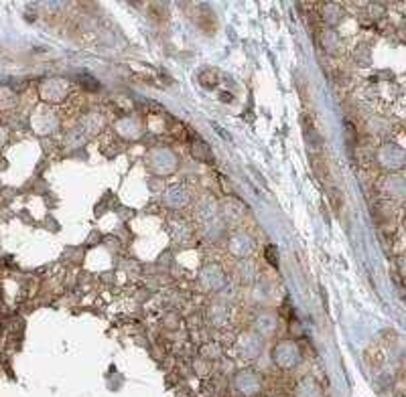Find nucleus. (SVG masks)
I'll return each mask as SVG.
<instances>
[{
	"instance_id": "obj_1",
	"label": "nucleus",
	"mask_w": 406,
	"mask_h": 397,
	"mask_svg": "<svg viewBox=\"0 0 406 397\" xmlns=\"http://www.w3.org/2000/svg\"><path fill=\"white\" fill-rule=\"evenodd\" d=\"M235 383H238V389L242 391V393H246V395H252V393H256L258 391V377L254 375V373H250V371H246V373H240L238 377H235Z\"/></svg>"
},
{
	"instance_id": "obj_2",
	"label": "nucleus",
	"mask_w": 406,
	"mask_h": 397,
	"mask_svg": "<svg viewBox=\"0 0 406 397\" xmlns=\"http://www.w3.org/2000/svg\"><path fill=\"white\" fill-rule=\"evenodd\" d=\"M290 350H292V348H290L288 344H282V346H280V350L276 352V361H278L282 367H290V365L296 361V354H294V352H290Z\"/></svg>"
},
{
	"instance_id": "obj_4",
	"label": "nucleus",
	"mask_w": 406,
	"mask_h": 397,
	"mask_svg": "<svg viewBox=\"0 0 406 397\" xmlns=\"http://www.w3.org/2000/svg\"><path fill=\"white\" fill-rule=\"evenodd\" d=\"M266 257H268V261H270L272 265L278 263V255H276V247H274V245H268V247H266Z\"/></svg>"
},
{
	"instance_id": "obj_3",
	"label": "nucleus",
	"mask_w": 406,
	"mask_h": 397,
	"mask_svg": "<svg viewBox=\"0 0 406 397\" xmlns=\"http://www.w3.org/2000/svg\"><path fill=\"white\" fill-rule=\"evenodd\" d=\"M296 397H321V391L319 387L313 383V381H302V385L296 389Z\"/></svg>"
},
{
	"instance_id": "obj_5",
	"label": "nucleus",
	"mask_w": 406,
	"mask_h": 397,
	"mask_svg": "<svg viewBox=\"0 0 406 397\" xmlns=\"http://www.w3.org/2000/svg\"><path fill=\"white\" fill-rule=\"evenodd\" d=\"M83 83H85L89 89H97V83H95L93 79H89V77H83Z\"/></svg>"
}]
</instances>
